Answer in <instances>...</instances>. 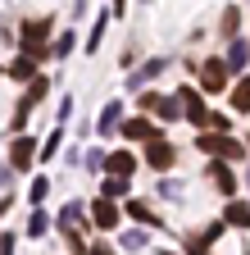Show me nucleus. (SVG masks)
<instances>
[{"mask_svg": "<svg viewBox=\"0 0 250 255\" xmlns=\"http://www.w3.org/2000/svg\"><path fill=\"white\" fill-rule=\"evenodd\" d=\"M205 155H218V159H241V141H232V137H223V132H200V141H196Z\"/></svg>", "mask_w": 250, "mask_h": 255, "instance_id": "obj_1", "label": "nucleus"}, {"mask_svg": "<svg viewBox=\"0 0 250 255\" xmlns=\"http://www.w3.org/2000/svg\"><path fill=\"white\" fill-rule=\"evenodd\" d=\"M177 105H182V114H186V119H191V123L200 128V132H205V128H209V123H214V114L205 110V101H200V96H196L191 87H182V91H177Z\"/></svg>", "mask_w": 250, "mask_h": 255, "instance_id": "obj_2", "label": "nucleus"}, {"mask_svg": "<svg viewBox=\"0 0 250 255\" xmlns=\"http://www.w3.org/2000/svg\"><path fill=\"white\" fill-rule=\"evenodd\" d=\"M141 110H146V114H155V119H168V123L182 114V110H177V96H155V91H150V96H141Z\"/></svg>", "mask_w": 250, "mask_h": 255, "instance_id": "obj_3", "label": "nucleus"}, {"mask_svg": "<svg viewBox=\"0 0 250 255\" xmlns=\"http://www.w3.org/2000/svg\"><path fill=\"white\" fill-rule=\"evenodd\" d=\"M200 87H205V91H223V87H228V64H223V59H205Z\"/></svg>", "mask_w": 250, "mask_h": 255, "instance_id": "obj_4", "label": "nucleus"}, {"mask_svg": "<svg viewBox=\"0 0 250 255\" xmlns=\"http://www.w3.org/2000/svg\"><path fill=\"white\" fill-rule=\"evenodd\" d=\"M105 169H109L114 178H132V173H137V155H132V150H114V155H105Z\"/></svg>", "mask_w": 250, "mask_h": 255, "instance_id": "obj_5", "label": "nucleus"}, {"mask_svg": "<svg viewBox=\"0 0 250 255\" xmlns=\"http://www.w3.org/2000/svg\"><path fill=\"white\" fill-rule=\"evenodd\" d=\"M91 223H96V228H105V233H109V228H118V210H114V201H109V196H100L96 205H91Z\"/></svg>", "mask_w": 250, "mask_h": 255, "instance_id": "obj_6", "label": "nucleus"}, {"mask_svg": "<svg viewBox=\"0 0 250 255\" xmlns=\"http://www.w3.org/2000/svg\"><path fill=\"white\" fill-rule=\"evenodd\" d=\"M32 159H37V141H32V137H18V141L9 146V164H14V169H27Z\"/></svg>", "mask_w": 250, "mask_h": 255, "instance_id": "obj_7", "label": "nucleus"}, {"mask_svg": "<svg viewBox=\"0 0 250 255\" xmlns=\"http://www.w3.org/2000/svg\"><path fill=\"white\" fill-rule=\"evenodd\" d=\"M146 159H150V169H160V173H164V169H173V159H177V155H173V146H168V141H160V137H155Z\"/></svg>", "mask_w": 250, "mask_h": 255, "instance_id": "obj_8", "label": "nucleus"}, {"mask_svg": "<svg viewBox=\"0 0 250 255\" xmlns=\"http://www.w3.org/2000/svg\"><path fill=\"white\" fill-rule=\"evenodd\" d=\"M246 59H250V46L241 41V37H232V46H228V73H246Z\"/></svg>", "mask_w": 250, "mask_h": 255, "instance_id": "obj_9", "label": "nucleus"}, {"mask_svg": "<svg viewBox=\"0 0 250 255\" xmlns=\"http://www.w3.org/2000/svg\"><path fill=\"white\" fill-rule=\"evenodd\" d=\"M123 137H128V141H155L160 132H155L150 119H132V123H123Z\"/></svg>", "mask_w": 250, "mask_h": 255, "instance_id": "obj_10", "label": "nucleus"}, {"mask_svg": "<svg viewBox=\"0 0 250 255\" xmlns=\"http://www.w3.org/2000/svg\"><path fill=\"white\" fill-rule=\"evenodd\" d=\"M46 32H50V23H46V18H37V23H23V41L32 46V55H41V41H46Z\"/></svg>", "mask_w": 250, "mask_h": 255, "instance_id": "obj_11", "label": "nucleus"}, {"mask_svg": "<svg viewBox=\"0 0 250 255\" xmlns=\"http://www.w3.org/2000/svg\"><path fill=\"white\" fill-rule=\"evenodd\" d=\"M118 119H123V105H118V101H109V105H105V114H100V123H96V128H100V137H109V132H114Z\"/></svg>", "mask_w": 250, "mask_h": 255, "instance_id": "obj_12", "label": "nucleus"}, {"mask_svg": "<svg viewBox=\"0 0 250 255\" xmlns=\"http://www.w3.org/2000/svg\"><path fill=\"white\" fill-rule=\"evenodd\" d=\"M9 78L32 82V78H37V59H32V55H18V59H14V69H9Z\"/></svg>", "mask_w": 250, "mask_h": 255, "instance_id": "obj_13", "label": "nucleus"}, {"mask_svg": "<svg viewBox=\"0 0 250 255\" xmlns=\"http://www.w3.org/2000/svg\"><path fill=\"white\" fill-rule=\"evenodd\" d=\"M223 219H228V223H232V228H250V205H246V201H232V205H228V214H223Z\"/></svg>", "mask_w": 250, "mask_h": 255, "instance_id": "obj_14", "label": "nucleus"}, {"mask_svg": "<svg viewBox=\"0 0 250 255\" xmlns=\"http://www.w3.org/2000/svg\"><path fill=\"white\" fill-rule=\"evenodd\" d=\"M232 110H237V114H250V78H241V82L232 87Z\"/></svg>", "mask_w": 250, "mask_h": 255, "instance_id": "obj_15", "label": "nucleus"}, {"mask_svg": "<svg viewBox=\"0 0 250 255\" xmlns=\"http://www.w3.org/2000/svg\"><path fill=\"white\" fill-rule=\"evenodd\" d=\"M164 73V59H150L141 73H128V87H141V82H150V78H160Z\"/></svg>", "mask_w": 250, "mask_h": 255, "instance_id": "obj_16", "label": "nucleus"}, {"mask_svg": "<svg viewBox=\"0 0 250 255\" xmlns=\"http://www.w3.org/2000/svg\"><path fill=\"white\" fill-rule=\"evenodd\" d=\"M209 173H214V187H218V191H228V196L237 191V182H232V169H228V164H214Z\"/></svg>", "mask_w": 250, "mask_h": 255, "instance_id": "obj_17", "label": "nucleus"}, {"mask_svg": "<svg viewBox=\"0 0 250 255\" xmlns=\"http://www.w3.org/2000/svg\"><path fill=\"white\" fill-rule=\"evenodd\" d=\"M128 191H132V182H128V178H114V173L105 178V196H109V201H114V196H128Z\"/></svg>", "mask_w": 250, "mask_h": 255, "instance_id": "obj_18", "label": "nucleus"}, {"mask_svg": "<svg viewBox=\"0 0 250 255\" xmlns=\"http://www.w3.org/2000/svg\"><path fill=\"white\" fill-rule=\"evenodd\" d=\"M46 228H50V214H46V210H32V219H27V233H32V237H41Z\"/></svg>", "mask_w": 250, "mask_h": 255, "instance_id": "obj_19", "label": "nucleus"}, {"mask_svg": "<svg viewBox=\"0 0 250 255\" xmlns=\"http://www.w3.org/2000/svg\"><path fill=\"white\" fill-rule=\"evenodd\" d=\"M59 223H64V228H78V223H82V205H78V201L64 205V210H59Z\"/></svg>", "mask_w": 250, "mask_h": 255, "instance_id": "obj_20", "label": "nucleus"}, {"mask_svg": "<svg viewBox=\"0 0 250 255\" xmlns=\"http://www.w3.org/2000/svg\"><path fill=\"white\" fill-rule=\"evenodd\" d=\"M141 246H146V233H141V228L123 233V251H141Z\"/></svg>", "mask_w": 250, "mask_h": 255, "instance_id": "obj_21", "label": "nucleus"}, {"mask_svg": "<svg viewBox=\"0 0 250 255\" xmlns=\"http://www.w3.org/2000/svg\"><path fill=\"white\" fill-rule=\"evenodd\" d=\"M128 214H132V219H141V223H160V219L150 214V205H141V201H132V205H128Z\"/></svg>", "mask_w": 250, "mask_h": 255, "instance_id": "obj_22", "label": "nucleus"}, {"mask_svg": "<svg viewBox=\"0 0 250 255\" xmlns=\"http://www.w3.org/2000/svg\"><path fill=\"white\" fill-rule=\"evenodd\" d=\"M100 37H105V18H96V27H91V37H86V50H96Z\"/></svg>", "mask_w": 250, "mask_h": 255, "instance_id": "obj_23", "label": "nucleus"}, {"mask_svg": "<svg viewBox=\"0 0 250 255\" xmlns=\"http://www.w3.org/2000/svg\"><path fill=\"white\" fill-rule=\"evenodd\" d=\"M59 141H64V137H59V128H55V132H50V141H46V146H41V159H50V155H55V150H59Z\"/></svg>", "mask_w": 250, "mask_h": 255, "instance_id": "obj_24", "label": "nucleus"}, {"mask_svg": "<svg viewBox=\"0 0 250 255\" xmlns=\"http://www.w3.org/2000/svg\"><path fill=\"white\" fill-rule=\"evenodd\" d=\"M50 50H55V55H59V59H64V55H69V50H73V37H69V32H64V37H59V41H55V46H50Z\"/></svg>", "mask_w": 250, "mask_h": 255, "instance_id": "obj_25", "label": "nucleus"}, {"mask_svg": "<svg viewBox=\"0 0 250 255\" xmlns=\"http://www.w3.org/2000/svg\"><path fill=\"white\" fill-rule=\"evenodd\" d=\"M46 191H50V182H46V178H37V182H32V201H46Z\"/></svg>", "mask_w": 250, "mask_h": 255, "instance_id": "obj_26", "label": "nucleus"}, {"mask_svg": "<svg viewBox=\"0 0 250 255\" xmlns=\"http://www.w3.org/2000/svg\"><path fill=\"white\" fill-rule=\"evenodd\" d=\"M9 251H14V237L5 233V237H0V255H9Z\"/></svg>", "mask_w": 250, "mask_h": 255, "instance_id": "obj_27", "label": "nucleus"}, {"mask_svg": "<svg viewBox=\"0 0 250 255\" xmlns=\"http://www.w3.org/2000/svg\"><path fill=\"white\" fill-rule=\"evenodd\" d=\"M91 255H118V251H109V246H91Z\"/></svg>", "mask_w": 250, "mask_h": 255, "instance_id": "obj_28", "label": "nucleus"}, {"mask_svg": "<svg viewBox=\"0 0 250 255\" xmlns=\"http://www.w3.org/2000/svg\"><path fill=\"white\" fill-rule=\"evenodd\" d=\"M246 187H250V173H246Z\"/></svg>", "mask_w": 250, "mask_h": 255, "instance_id": "obj_29", "label": "nucleus"}]
</instances>
